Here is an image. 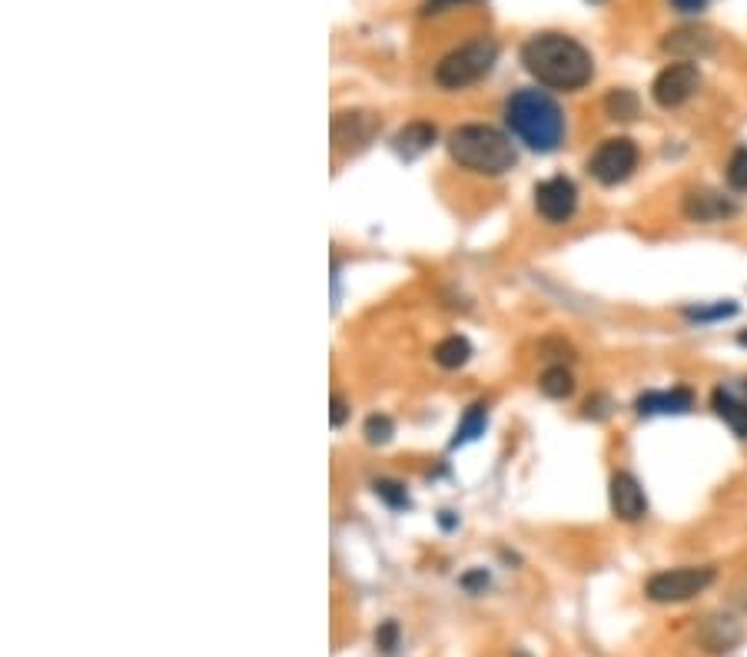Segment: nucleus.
I'll return each mask as SVG.
<instances>
[{
  "label": "nucleus",
  "instance_id": "obj_22",
  "mask_svg": "<svg viewBox=\"0 0 747 657\" xmlns=\"http://www.w3.org/2000/svg\"><path fill=\"white\" fill-rule=\"evenodd\" d=\"M738 312V306L735 302H718V306H712V309H685V316L688 319H695V322H712V319H725V316H735Z\"/></svg>",
  "mask_w": 747,
  "mask_h": 657
},
{
  "label": "nucleus",
  "instance_id": "obj_5",
  "mask_svg": "<svg viewBox=\"0 0 747 657\" xmlns=\"http://www.w3.org/2000/svg\"><path fill=\"white\" fill-rule=\"evenodd\" d=\"M715 578H718V572L708 565L705 568H672V572L652 575L645 585V595L655 605H682V602H692L702 592H708L715 585Z\"/></svg>",
  "mask_w": 747,
  "mask_h": 657
},
{
  "label": "nucleus",
  "instance_id": "obj_11",
  "mask_svg": "<svg viewBox=\"0 0 747 657\" xmlns=\"http://www.w3.org/2000/svg\"><path fill=\"white\" fill-rule=\"evenodd\" d=\"M735 213H738V206L715 189H692L685 196V216L695 223H722Z\"/></svg>",
  "mask_w": 747,
  "mask_h": 657
},
{
  "label": "nucleus",
  "instance_id": "obj_3",
  "mask_svg": "<svg viewBox=\"0 0 747 657\" xmlns=\"http://www.w3.org/2000/svg\"><path fill=\"white\" fill-rule=\"evenodd\" d=\"M449 153L462 170L482 173V176H502L515 166V146L512 140L489 126V123H469L449 133Z\"/></svg>",
  "mask_w": 747,
  "mask_h": 657
},
{
  "label": "nucleus",
  "instance_id": "obj_14",
  "mask_svg": "<svg viewBox=\"0 0 747 657\" xmlns=\"http://www.w3.org/2000/svg\"><path fill=\"white\" fill-rule=\"evenodd\" d=\"M662 47H665L668 53H678V57L692 60V57L708 53V50L715 47V37H712V30H705V27H678V30H672V33L662 40Z\"/></svg>",
  "mask_w": 747,
  "mask_h": 657
},
{
  "label": "nucleus",
  "instance_id": "obj_19",
  "mask_svg": "<svg viewBox=\"0 0 747 657\" xmlns=\"http://www.w3.org/2000/svg\"><path fill=\"white\" fill-rule=\"evenodd\" d=\"M485 422H489V409L482 406V402H475L469 412H465V419H462V425L456 429V439H452V445H465V442H475L482 432H485Z\"/></svg>",
  "mask_w": 747,
  "mask_h": 657
},
{
  "label": "nucleus",
  "instance_id": "obj_1",
  "mask_svg": "<svg viewBox=\"0 0 747 657\" xmlns=\"http://www.w3.org/2000/svg\"><path fill=\"white\" fill-rule=\"evenodd\" d=\"M525 70L549 90H582L595 76L592 53L569 33H535L522 47Z\"/></svg>",
  "mask_w": 747,
  "mask_h": 657
},
{
  "label": "nucleus",
  "instance_id": "obj_27",
  "mask_svg": "<svg viewBox=\"0 0 747 657\" xmlns=\"http://www.w3.org/2000/svg\"><path fill=\"white\" fill-rule=\"evenodd\" d=\"M672 7L682 10V13H698V10L708 7V0H672Z\"/></svg>",
  "mask_w": 747,
  "mask_h": 657
},
{
  "label": "nucleus",
  "instance_id": "obj_17",
  "mask_svg": "<svg viewBox=\"0 0 747 657\" xmlns=\"http://www.w3.org/2000/svg\"><path fill=\"white\" fill-rule=\"evenodd\" d=\"M539 389L549 396V399H569L575 392V376L565 369V366H549L539 379Z\"/></svg>",
  "mask_w": 747,
  "mask_h": 657
},
{
  "label": "nucleus",
  "instance_id": "obj_29",
  "mask_svg": "<svg viewBox=\"0 0 747 657\" xmlns=\"http://www.w3.org/2000/svg\"><path fill=\"white\" fill-rule=\"evenodd\" d=\"M592 3H605V0H592Z\"/></svg>",
  "mask_w": 747,
  "mask_h": 657
},
{
  "label": "nucleus",
  "instance_id": "obj_18",
  "mask_svg": "<svg viewBox=\"0 0 747 657\" xmlns=\"http://www.w3.org/2000/svg\"><path fill=\"white\" fill-rule=\"evenodd\" d=\"M638 110H642V100H638L635 90H612V93L605 96V113H608L612 120H635Z\"/></svg>",
  "mask_w": 747,
  "mask_h": 657
},
{
  "label": "nucleus",
  "instance_id": "obj_10",
  "mask_svg": "<svg viewBox=\"0 0 747 657\" xmlns=\"http://www.w3.org/2000/svg\"><path fill=\"white\" fill-rule=\"evenodd\" d=\"M608 499H612L615 519H622V522H642L648 515V495H645L642 482L632 472H618L612 479Z\"/></svg>",
  "mask_w": 747,
  "mask_h": 657
},
{
  "label": "nucleus",
  "instance_id": "obj_6",
  "mask_svg": "<svg viewBox=\"0 0 747 657\" xmlns=\"http://www.w3.org/2000/svg\"><path fill=\"white\" fill-rule=\"evenodd\" d=\"M638 143L628 136H612L605 140L592 156H589V173L602 183V186H618L625 183L635 170H638Z\"/></svg>",
  "mask_w": 747,
  "mask_h": 657
},
{
  "label": "nucleus",
  "instance_id": "obj_16",
  "mask_svg": "<svg viewBox=\"0 0 747 657\" xmlns=\"http://www.w3.org/2000/svg\"><path fill=\"white\" fill-rule=\"evenodd\" d=\"M432 356H436V362H439L442 369H459V366L469 362L472 346H469V339H462V336H449V339H442V342L436 346Z\"/></svg>",
  "mask_w": 747,
  "mask_h": 657
},
{
  "label": "nucleus",
  "instance_id": "obj_2",
  "mask_svg": "<svg viewBox=\"0 0 747 657\" xmlns=\"http://www.w3.org/2000/svg\"><path fill=\"white\" fill-rule=\"evenodd\" d=\"M509 130L535 153H552L565 140V113L545 90H519L505 103Z\"/></svg>",
  "mask_w": 747,
  "mask_h": 657
},
{
  "label": "nucleus",
  "instance_id": "obj_15",
  "mask_svg": "<svg viewBox=\"0 0 747 657\" xmlns=\"http://www.w3.org/2000/svg\"><path fill=\"white\" fill-rule=\"evenodd\" d=\"M436 143V126L432 123H422V120H416V123H409L406 130H399V136H396V150L402 153V156H419V153H426L429 146Z\"/></svg>",
  "mask_w": 747,
  "mask_h": 657
},
{
  "label": "nucleus",
  "instance_id": "obj_26",
  "mask_svg": "<svg viewBox=\"0 0 747 657\" xmlns=\"http://www.w3.org/2000/svg\"><path fill=\"white\" fill-rule=\"evenodd\" d=\"M346 415H349V406H346V399L342 396H332V412H329V422L339 429L342 422H346Z\"/></svg>",
  "mask_w": 747,
  "mask_h": 657
},
{
  "label": "nucleus",
  "instance_id": "obj_13",
  "mask_svg": "<svg viewBox=\"0 0 747 657\" xmlns=\"http://www.w3.org/2000/svg\"><path fill=\"white\" fill-rule=\"evenodd\" d=\"M379 130L372 113H339L332 120V140L339 146H362L372 140V133Z\"/></svg>",
  "mask_w": 747,
  "mask_h": 657
},
{
  "label": "nucleus",
  "instance_id": "obj_20",
  "mask_svg": "<svg viewBox=\"0 0 747 657\" xmlns=\"http://www.w3.org/2000/svg\"><path fill=\"white\" fill-rule=\"evenodd\" d=\"M728 186L735 193H747V146H738L728 160Z\"/></svg>",
  "mask_w": 747,
  "mask_h": 657
},
{
  "label": "nucleus",
  "instance_id": "obj_23",
  "mask_svg": "<svg viewBox=\"0 0 747 657\" xmlns=\"http://www.w3.org/2000/svg\"><path fill=\"white\" fill-rule=\"evenodd\" d=\"M376 495H382L392 509H402V505H409V495H406V489L402 485H396V482H376Z\"/></svg>",
  "mask_w": 747,
  "mask_h": 657
},
{
  "label": "nucleus",
  "instance_id": "obj_24",
  "mask_svg": "<svg viewBox=\"0 0 747 657\" xmlns=\"http://www.w3.org/2000/svg\"><path fill=\"white\" fill-rule=\"evenodd\" d=\"M376 645H379L382 651H396V648H399V625H396V622H386V625L376 632Z\"/></svg>",
  "mask_w": 747,
  "mask_h": 657
},
{
  "label": "nucleus",
  "instance_id": "obj_9",
  "mask_svg": "<svg viewBox=\"0 0 747 657\" xmlns=\"http://www.w3.org/2000/svg\"><path fill=\"white\" fill-rule=\"evenodd\" d=\"M712 409L738 439H747V379H728L715 386Z\"/></svg>",
  "mask_w": 747,
  "mask_h": 657
},
{
  "label": "nucleus",
  "instance_id": "obj_12",
  "mask_svg": "<svg viewBox=\"0 0 747 657\" xmlns=\"http://www.w3.org/2000/svg\"><path fill=\"white\" fill-rule=\"evenodd\" d=\"M695 406V392L678 386V389H665V392H645L635 409L638 415H685Z\"/></svg>",
  "mask_w": 747,
  "mask_h": 657
},
{
  "label": "nucleus",
  "instance_id": "obj_7",
  "mask_svg": "<svg viewBox=\"0 0 747 657\" xmlns=\"http://www.w3.org/2000/svg\"><path fill=\"white\" fill-rule=\"evenodd\" d=\"M698 86H702V70H698V63L678 60V63H668V66L655 76L652 96H655L658 106L678 110V106H685V103L698 93Z\"/></svg>",
  "mask_w": 747,
  "mask_h": 657
},
{
  "label": "nucleus",
  "instance_id": "obj_28",
  "mask_svg": "<svg viewBox=\"0 0 747 657\" xmlns=\"http://www.w3.org/2000/svg\"><path fill=\"white\" fill-rule=\"evenodd\" d=\"M741 346H747V332H745V336H741Z\"/></svg>",
  "mask_w": 747,
  "mask_h": 657
},
{
  "label": "nucleus",
  "instance_id": "obj_21",
  "mask_svg": "<svg viewBox=\"0 0 747 657\" xmlns=\"http://www.w3.org/2000/svg\"><path fill=\"white\" fill-rule=\"evenodd\" d=\"M362 432H366V439H369L372 445H376V442H389V439H392V419H389V415H369Z\"/></svg>",
  "mask_w": 747,
  "mask_h": 657
},
{
  "label": "nucleus",
  "instance_id": "obj_25",
  "mask_svg": "<svg viewBox=\"0 0 747 657\" xmlns=\"http://www.w3.org/2000/svg\"><path fill=\"white\" fill-rule=\"evenodd\" d=\"M462 3H475V0H426V3H422V17H439V13L456 10V7H462Z\"/></svg>",
  "mask_w": 747,
  "mask_h": 657
},
{
  "label": "nucleus",
  "instance_id": "obj_4",
  "mask_svg": "<svg viewBox=\"0 0 747 657\" xmlns=\"http://www.w3.org/2000/svg\"><path fill=\"white\" fill-rule=\"evenodd\" d=\"M499 60V43L495 40H472L452 53H446L436 66V83L446 90H462L479 83Z\"/></svg>",
  "mask_w": 747,
  "mask_h": 657
},
{
  "label": "nucleus",
  "instance_id": "obj_8",
  "mask_svg": "<svg viewBox=\"0 0 747 657\" xmlns=\"http://www.w3.org/2000/svg\"><path fill=\"white\" fill-rule=\"evenodd\" d=\"M535 209L545 223H569L579 209V189L569 176H549L535 186Z\"/></svg>",
  "mask_w": 747,
  "mask_h": 657
}]
</instances>
